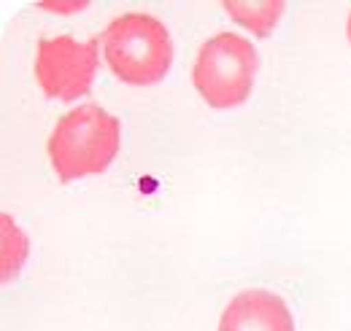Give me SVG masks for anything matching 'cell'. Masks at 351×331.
I'll use <instances>...</instances> for the list:
<instances>
[{
    "label": "cell",
    "mask_w": 351,
    "mask_h": 331,
    "mask_svg": "<svg viewBox=\"0 0 351 331\" xmlns=\"http://www.w3.org/2000/svg\"><path fill=\"white\" fill-rule=\"evenodd\" d=\"M219 331H295L287 302L267 289L241 291L219 318Z\"/></svg>",
    "instance_id": "5b68a950"
},
{
    "label": "cell",
    "mask_w": 351,
    "mask_h": 331,
    "mask_svg": "<svg viewBox=\"0 0 351 331\" xmlns=\"http://www.w3.org/2000/svg\"><path fill=\"white\" fill-rule=\"evenodd\" d=\"M349 41H351V14H349Z\"/></svg>",
    "instance_id": "ba28073f"
},
{
    "label": "cell",
    "mask_w": 351,
    "mask_h": 331,
    "mask_svg": "<svg viewBox=\"0 0 351 331\" xmlns=\"http://www.w3.org/2000/svg\"><path fill=\"white\" fill-rule=\"evenodd\" d=\"M119 146V119L95 103H84L54 124V132L49 135V159L60 181H76L108 170Z\"/></svg>",
    "instance_id": "6da1fadb"
},
{
    "label": "cell",
    "mask_w": 351,
    "mask_h": 331,
    "mask_svg": "<svg viewBox=\"0 0 351 331\" xmlns=\"http://www.w3.org/2000/svg\"><path fill=\"white\" fill-rule=\"evenodd\" d=\"M284 3L281 0H270V3H241V0H227L224 11L230 19H235L241 27H246L254 36H270L273 27L278 25V19L284 16Z\"/></svg>",
    "instance_id": "8992f818"
},
{
    "label": "cell",
    "mask_w": 351,
    "mask_h": 331,
    "mask_svg": "<svg viewBox=\"0 0 351 331\" xmlns=\"http://www.w3.org/2000/svg\"><path fill=\"white\" fill-rule=\"evenodd\" d=\"M27 235L14 224L8 213H0V261H3V283H11L27 259Z\"/></svg>",
    "instance_id": "52a82bcc"
},
{
    "label": "cell",
    "mask_w": 351,
    "mask_h": 331,
    "mask_svg": "<svg viewBox=\"0 0 351 331\" xmlns=\"http://www.w3.org/2000/svg\"><path fill=\"white\" fill-rule=\"evenodd\" d=\"M257 68L260 54L249 38L219 33L200 46L192 65V83L214 111H230L249 100Z\"/></svg>",
    "instance_id": "3957f363"
},
{
    "label": "cell",
    "mask_w": 351,
    "mask_h": 331,
    "mask_svg": "<svg viewBox=\"0 0 351 331\" xmlns=\"http://www.w3.org/2000/svg\"><path fill=\"white\" fill-rule=\"evenodd\" d=\"M100 38L76 41L71 36L44 38L36 51V81L46 97L73 103L92 89Z\"/></svg>",
    "instance_id": "277c9868"
},
{
    "label": "cell",
    "mask_w": 351,
    "mask_h": 331,
    "mask_svg": "<svg viewBox=\"0 0 351 331\" xmlns=\"http://www.w3.org/2000/svg\"><path fill=\"white\" fill-rule=\"evenodd\" d=\"M108 70L125 83H160L173 62V43L168 27L149 14H122L100 36Z\"/></svg>",
    "instance_id": "7a4b0ae2"
}]
</instances>
